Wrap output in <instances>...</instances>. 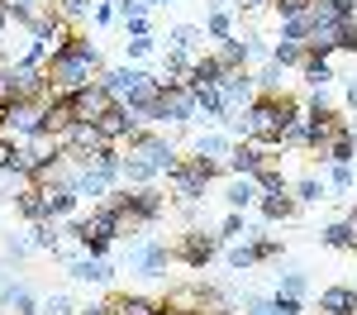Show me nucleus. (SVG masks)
<instances>
[{
  "label": "nucleus",
  "mask_w": 357,
  "mask_h": 315,
  "mask_svg": "<svg viewBox=\"0 0 357 315\" xmlns=\"http://www.w3.org/2000/svg\"><path fill=\"white\" fill-rule=\"evenodd\" d=\"M243 115H248V139L257 143V148H281V134H286L305 110H301V101L286 96V91H276V96L257 91Z\"/></svg>",
  "instance_id": "1"
},
{
  "label": "nucleus",
  "mask_w": 357,
  "mask_h": 315,
  "mask_svg": "<svg viewBox=\"0 0 357 315\" xmlns=\"http://www.w3.org/2000/svg\"><path fill=\"white\" fill-rule=\"evenodd\" d=\"M220 172H224V163L191 153V158H181V163H176V172L167 177V191L181 200V205H200V200H205V191H210V182H215Z\"/></svg>",
  "instance_id": "2"
},
{
  "label": "nucleus",
  "mask_w": 357,
  "mask_h": 315,
  "mask_svg": "<svg viewBox=\"0 0 357 315\" xmlns=\"http://www.w3.org/2000/svg\"><path fill=\"white\" fill-rule=\"evenodd\" d=\"M96 77H100V67L86 62V57H77L72 48H67V53H53V62H48V86H53V96H72V91L91 86Z\"/></svg>",
  "instance_id": "3"
},
{
  "label": "nucleus",
  "mask_w": 357,
  "mask_h": 315,
  "mask_svg": "<svg viewBox=\"0 0 357 315\" xmlns=\"http://www.w3.org/2000/svg\"><path fill=\"white\" fill-rule=\"evenodd\" d=\"M129 153L143 158L158 177H172L176 163H181V158H176V148H172V139H167V134H153V129H138L134 139H129Z\"/></svg>",
  "instance_id": "4"
},
{
  "label": "nucleus",
  "mask_w": 357,
  "mask_h": 315,
  "mask_svg": "<svg viewBox=\"0 0 357 315\" xmlns=\"http://www.w3.org/2000/svg\"><path fill=\"white\" fill-rule=\"evenodd\" d=\"M153 119L176 124V129L195 124V96H191V86H186V82H162V101H158Z\"/></svg>",
  "instance_id": "5"
},
{
  "label": "nucleus",
  "mask_w": 357,
  "mask_h": 315,
  "mask_svg": "<svg viewBox=\"0 0 357 315\" xmlns=\"http://www.w3.org/2000/svg\"><path fill=\"white\" fill-rule=\"evenodd\" d=\"M124 263L134 268L138 277H167V268L176 263V249H167L162 239H143V244H129Z\"/></svg>",
  "instance_id": "6"
},
{
  "label": "nucleus",
  "mask_w": 357,
  "mask_h": 315,
  "mask_svg": "<svg viewBox=\"0 0 357 315\" xmlns=\"http://www.w3.org/2000/svg\"><path fill=\"white\" fill-rule=\"evenodd\" d=\"M220 234L215 229H186L181 234V244H176V263H186V268H205L210 258L220 254Z\"/></svg>",
  "instance_id": "7"
},
{
  "label": "nucleus",
  "mask_w": 357,
  "mask_h": 315,
  "mask_svg": "<svg viewBox=\"0 0 357 315\" xmlns=\"http://www.w3.org/2000/svg\"><path fill=\"white\" fill-rule=\"evenodd\" d=\"M43 115H48V101H15V105H10V129H5V134H10V139H33V134H48V129H43Z\"/></svg>",
  "instance_id": "8"
},
{
  "label": "nucleus",
  "mask_w": 357,
  "mask_h": 315,
  "mask_svg": "<svg viewBox=\"0 0 357 315\" xmlns=\"http://www.w3.org/2000/svg\"><path fill=\"white\" fill-rule=\"evenodd\" d=\"M148 77H153V72H143V67H134V62H124V67H105V72H100V86L110 91L119 105H129V101L138 96V86L148 82Z\"/></svg>",
  "instance_id": "9"
},
{
  "label": "nucleus",
  "mask_w": 357,
  "mask_h": 315,
  "mask_svg": "<svg viewBox=\"0 0 357 315\" xmlns=\"http://www.w3.org/2000/svg\"><path fill=\"white\" fill-rule=\"evenodd\" d=\"M96 124H100L105 143H114V148H119V143H129V139L138 134V129H143V119H138V115L129 110V105H119V101H114V105H110L105 115H100Z\"/></svg>",
  "instance_id": "10"
},
{
  "label": "nucleus",
  "mask_w": 357,
  "mask_h": 315,
  "mask_svg": "<svg viewBox=\"0 0 357 315\" xmlns=\"http://www.w3.org/2000/svg\"><path fill=\"white\" fill-rule=\"evenodd\" d=\"M67 101H72V110H77V119H100V115H105V110L114 105V96L105 91V86H100V77H96L91 86H82V91H72Z\"/></svg>",
  "instance_id": "11"
},
{
  "label": "nucleus",
  "mask_w": 357,
  "mask_h": 315,
  "mask_svg": "<svg viewBox=\"0 0 357 315\" xmlns=\"http://www.w3.org/2000/svg\"><path fill=\"white\" fill-rule=\"evenodd\" d=\"M67 277H72V282H86V286H105L114 277V263H110V258L77 254L72 263H67Z\"/></svg>",
  "instance_id": "12"
},
{
  "label": "nucleus",
  "mask_w": 357,
  "mask_h": 315,
  "mask_svg": "<svg viewBox=\"0 0 357 315\" xmlns=\"http://www.w3.org/2000/svg\"><path fill=\"white\" fill-rule=\"evenodd\" d=\"M220 96H224V110H248L252 96H257V77L252 72H229L220 82Z\"/></svg>",
  "instance_id": "13"
},
{
  "label": "nucleus",
  "mask_w": 357,
  "mask_h": 315,
  "mask_svg": "<svg viewBox=\"0 0 357 315\" xmlns=\"http://www.w3.org/2000/svg\"><path fill=\"white\" fill-rule=\"evenodd\" d=\"M72 186H77V196H86V200H96V205H100V200L110 196L119 182H110L105 172H96L91 163H77V172H72Z\"/></svg>",
  "instance_id": "14"
},
{
  "label": "nucleus",
  "mask_w": 357,
  "mask_h": 315,
  "mask_svg": "<svg viewBox=\"0 0 357 315\" xmlns=\"http://www.w3.org/2000/svg\"><path fill=\"white\" fill-rule=\"evenodd\" d=\"M105 315H162V301L138 296V291H110L105 296Z\"/></svg>",
  "instance_id": "15"
},
{
  "label": "nucleus",
  "mask_w": 357,
  "mask_h": 315,
  "mask_svg": "<svg viewBox=\"0 0 357 315\" xmlns=\"http://www.w3.org/2000/svg\"><path fill=\"white\" fill-rule=\"evenodd\" d=\"M262 158H267V148H257V143H234L229 148V158H224V172H234V177H252V172L262 168Z\"/></svg>",
  "instance_id": "16"
},
{
  "label": "nucleus",
  "mask_w": 357,
  "mask_h": 315,
  "mask_svg": "<svg viewBox=\"0 0 357 315\" xmlns=\"http://www.w3.org/2000/svg\"><path fill=\"white\" fill-rule=\"evenodd\" d=\"M319 311L324 315H357V286H324L319 291Z\"/></svg>",
  "instance_id": "17"
},
{
  "label": "nucleus",
  "mask_w": 357,
  "mask_h": 315,
  "mask_svg": "<svg viewBox=\"0 0 357 315\" xmlns=\"http://www.w3.org/2000/svg\"><path fill=\"white\" fill-rule=\"evenodd\" d=\"M72 124H82V119H77V110H72V101H67V96H53V101H48V115H43V129L62 139Z\"/></svg>",
  "instance_id": "18"
},
{
  "label": "nucleus",
  "mask_w": 357,
  "mask_h": 315,
  "mask_svg": "<svg viewBox=\"0 0 357 315\" xmlns=\"http://www.w3.org/2000/svg\"><path fill=\"white\" fill-rule=\"evenodd\" d=\"M229 72H224V62L215 53H205V57H195L191 62V77H186V86H220Z\"/></svg>",
  "instance_id": "19"
},
{
  "label": "nucleus",
  "mask_w": 357,
  "mask_h": 315,
  "mask_svg": "<svg viewBox=\"0 0 357 315\" xmlns=\"http://www.w3.org/2000/svg\"><path fill=\"white\" fill-rule=\"evenodd\" d=\"M215 57L224 62V72H248V57H252V48H248V38H224L220 48H215Z\"/></svg>",
  "instance_id": "20"
},
{
  "label": "nucleus",
  "mask_w": 357,
  "mask_h": 315,
  "mask_svg": "<svg viewBox=\"0 0 357 315\" xmlns=\"http://www.w3.org/2000/svg\"><path fill=\"white\" fill-rule=\"evenodd\" d=\"M162 306H172V311H186V315H205V296H200V282L195 286H172L162 296Z\"/></svg>",
  "instance_id": "21"
},
{
  "label": "nucleus",
  "mask_w": 357,
  "mask_h": 315,
  "mask_svg": "<svg viewBox=\"0 0 357 315\" xmlns=\"http://www.w3.org/2000/svg\"><path fill=\"white\" fill-rule=\"evenodd\" d=\"M319 244L343 249V254H357V229H353V220H333V225H324V229H319Z\"/></svg>",
  "instance_id": "22"
},
{
  "label": "nucleus",
  "mask_w": 357,
  "mask_h": 315,
  "mask_svg": "<svg viewBox=\"0 0 357 315\" xmlns=\"http://www.w3.org/2000/svg\"><path fill=\"white\" fill-rule=\"evenodd\" d=\"M257 210H262V220H296L301 200L291 196V191H276V196H262V200H257Z\"/></svg>",
  "instance_id": "23"
},
{
  "label": "nucleus",
  "mask_w": 357,
  "mask_h": 315,
  "mask_svg": "<svg viewBox=\"0 0 357 315\" xmlns=\"http://www.w3.org/2000/svg\"><path fill=\"white\" fill-rule=\"evenodd\" d=\"M15 210H20V220H29V225L53 220V215H48V205H43V191H38V186H24V191L15 196Z\"/></svg>",
  "instance_id": "24"
},
{
  "label": "nucleus",
  "mask_w": 357,
  "mask_h": 315,
  "mask_svg": "<svg viewBox=\"0 0 357 315\" xmlns=\"http://www.w3.org/2000/svg\"><path fill=\"white\" fill-rule=\"evenodd\" d=\"M224 200H229V210H248V205H257V200H262V191H257V182H252V177H234V182H229V191H224Z\"/></svg>",
  "instance_id": "25"
},
{
  "label": "nucleus",
  "mask_w": 357,
  "mask_h": 315,
  "mask_svg": "<svg viewBox=\"0 0 357 315\" xmlns=\"http://www.w3.org/2000/svg\"><path fill=\"white\" fill-rule=\"evenodd\" d=\"M191 96H195V115H205V119H215V124L224 119V96H220V86H191Z\"/></svg>",
  "instance_id": "26"
},
{
  "label": "nucleus",
  "mask_w": 357,
  "mask_h": 315,
  "mask_svg": "<svg viewBox=\"0 0 357 315\" xmlns=\"http://www.w3.org/2000/svg\"><path fill=\"white\" fill-rule=\"evenodd\" d=\"M86 163H91V168H96V172H105L110 182H124V153H119L114 143H105L100 153H91Z\"/></svg>",
  "instance_id": "27"
},
{
  "label": "nucleus",
  "mask_w": 357,
  "mask_h": 315,
  "mask_svg": "<svg viewBox=\"0 0 357 315\" xmlns=\"http://www.w3.org/2000/svg\"><path fill=\"white\" fill-rule=\"evenodd\" d=\"M215 234H220V239H262V229L248 225L243 210H229V215L220 220V229H215Z\"/></svg>",
  "instance_id": "28"
},
{
  "label": "nucleus",
  "mask_w": 357,
  "mask_h": 315,
  "mask_svg": "<svg viewBox=\"0 0 357 315\" xmlns=\"http://www.w3.org/2000/svg\"><path fill=\"white\" fill-rule=\"evenodd\" d=\"M314 158H319V163H353V158H357V139L348 134V124H343V134H338L324 153H314Z\"/></svg>",
  "instance_id": "29"
},
{
  "label": "nucleus",
  "mask_w": 357,
  "mask_h": 315,
  "mask_svg": "<svg viewBox=\"0 0 357 315\" xmlns=\"http://www.w3.org/2000/svg\"><path fill=\"white\" fill-rule=\"evenodd\" d=\"M291 196L301 200V205H314V200H329V182L310 172V177H301V182L291 186Z\"/></svg>",
  "instance_id": "30"
},
{
  "label": "nucleus",
  "mask_w": 357,
  "mask_h": 315,
  "mask_svg": "<svg viewBox=\"0 0 357 315\" xmlns=\"http://www.w3.org/2000/svg\"><path fill=\"white\" fill-rule=\"evenodd\" d=\"M301 72H305V82H310V86H329V82H338V77H333V67H329V57H319V53H305Z\"/></svg>",
  "instance_id": "31"
},
{
  "label": "nucleus",
  "mask_w": 357,
  "mask_h": 315,
  "mask_svg": "<svg viewBox=\"0 0 357 315\" xmlns=\"http://www.w3.org/2000/svg\"><path fill=\"white\" fill-rule=\"evenodd\" d=\"M29 239H33V249H43V254H57L62 249V229L53 220H38V225L29 229Z\"/></svg>",
  "instance_id": "32"
},
{
  "label": "nucleus",
  "mask_w": 357,
  "mask_h": 315,
  "mask_svg": "<svg viewBox=\"0 0 357 315\" xmlns=\"http://www.w3.org/2000/svg\"><path fill=\"white\" fill-rule=\"evenodd\" d=\"M191 62H195V53H167L158 77H162V82H186V77H191Z\"/></svg>",
  "instance_id": "33"
},
{
  "label": "nucleus",
  "mask_w": 357,
  "mask_h": 315,
  "mask_svg": "<svg viewBox=\"0 0 357 315\" xmlns=\"http://www.w3.org/2000/svg\"><path fill=\"white\" fill-rule=\"evenodd\" d=\"M229 148H234V143L224 139V134H215V129H205V134L195 139V153H200V158H215V163L229 158Z\"/></svg>",
  "instance_id": "34"
},
{
  "label": "nucleus",
  "mask_w": 357,
  "mask_h": 315,
  "mask_svg": "<svg viewBox=\"0 0 357 315\" xmlns=\"http://www.w3.org/2000/svg\"><path fill=\"white\" fill-rule=\"evenodd\" d=\"M305 53H310V48H305V43H296V38H276L272 62H276V67H301Z\"/></svg>",
  "instance_id": "35"
},
{
  "label": "nucleus",
  "mask_w": 357,
  "mask_h": 315,
  "mask_svg": "<svg viewBox=\"0 0 357 315\" xmlns=\"http://www.w3.org/2000/svg\"><path fill=\"white\" fill-rule=\"evenodd\" d=\"M224 263H229L234 272H248V268H257L262 258H257V244H252V239H243V244H234V249L224 254Z\"/></svg>",
  "instance_id": "36"
},
{
  "label": "nucleus",
  "mask_w": 357,
  "mask_h": 315,
  "mask_svg": "<svg viewBox=\"0 0 357 315\" xmlns=\"http://www.w3.org/2000/svg\"><path fill=\"white\" fill-rule=\"evenodd\" d=\"M205 38V29L195 24H176L172 34H167V43H172V53H195V43Z\"/></svg>",
  "instance_id": "37"
},
{
  "label": "nucleus",
  "mask_w": 357,
  "mask_h": 315,
  "mask_svg": "<svg viewBox=\"0 0 357 315\" xmlns=\"http://www.w3.org/2000/svg\"><path fill=\"white\" fill-rule=\"evenodd\" d=\"M77 311H82V306H77L67 291H48V296L38 301V315H77Z\"/></svg>",
  "instance_id": "38"
},
{
  "label": "nucleus",
  "mask_w": 357,
  "mask_h": 315,
  "mask_svg": "<svg viewBox=\"0 0 357 315\" xmlns=\"http://www.w3.org/2000/svg\"><path fill=\"white\" fill-rule=\"evenodd\" d=\"M205 34H210L215 43L234 38V20H229V10H210V15H205Z\"/></svg>",
  "instance_id": "39"
},
{
  "label": "nucleus",
  "mask_w": 357,
  "mask_h": 315,
  "mask_svg": "<svg viewBox=\"0 0 357 315\" xmlns=\"http://www.w3.org/2000/svg\"><path fill=\"white\" fill-rule=\"evenodd\" d=\"M357 182H353V163H329V191H353Z\"/></svg>",
  "instance_id": "40"
},
{
  "label": "nucleus",
  "mask_w": 357,
  "mask_h": 315,
  "mask_svg": "<svg viewBox=\"0 0 357 315\" xmlns=\"http://www.w3.org/2000/svg\"><path fill=\"white\" fill-rule=\"evenodd\" d=\"M10 311H20V315H38V296H33V291L20 282L15 291H10Z\"/></svg>",
  "instance_id": "41"
},
{
  "label": "nucleus",
  "mask_w": 357,
  "mask_h": 315,
  "mask_svg": "<svg viewBox=\"0 0 357 315\" xmlns=\"http://www.w3.org/2000/svg\"><path fill=\"white\" fill-rule=\"evenodd\" d=\"M281 72H286V67H276L272 57H267V67L257 72V91H267V96H276V91H281Z\"/></svg>",
  "instance_id": "42"
},
{
  "label": "nucleus",
  "mask_w": 357,
  "mask_h": 315,
  "mask_svg": "<svg viewBox=\"0 0 357 315\" xmlns=\"http://www.w3.org/2000/svg\"><path fill=\"white\" fill-rule=\"evenodd\" d=\"M33 254V239H24V234H5V258L10 263H20V258Z\"/></svg>",
  "instance_id": "43"
},
{
  "label": "nucleus",
  "mask_w": 357,
  "mask_h": 315,
  "mask_svg": "<svg viewBox=\"0 0 357 315\" xmlns=\"http://www.w3.org/2000/svg\"><path fill=\"white\" fill-rule=\"evenodd\" d=\"M53 5H57V15H62L67 24H77V20H82V15L91 10V5H96V0H53Z\"/></svg>",
  "instance_id": "44"
},
{
  "label": "nucleus",
  "mask_w": 357,
  "mask_h": 315,
  "mask_svg": "<svg viewBox=\"0 0 357 315\" xmlns=\"http://www.w3.org/2000/svg\"><path fill=\"white\" fill-rule=\"evenodd\" d=\"M281 38H296V43H305V38H310V20H305V15H296V20H281Z\"/></svg>",
  "instance_id": "45"
},
{
  "label": "nucleus",
  "mask_w": 357,
  "mask_h": 315,
  "mask_svg": "<svg viewBox=\"0 0 357 315\" xmlns=\"http://www.w3.org/2000/svg\"><path fill=\"white\" fill-rule=\"evenodd\" d=\"M72 53H77V57H86V62H96V67H100V48H96V43H91L86 34H77V38H72ZM100 72H105V67H100Z\"/></svg>",
  "instance_id": "46"
},
{
  "label": "nucleus",
  "mask_w": 357,
  "mask_h": 315,
  "mask_svg": "<svg viewBox=\"0 0 357 315\" xmlns=\"http://www.w3.org/2000/svg\"><path fill=\"white\" fill-rule=\"evenodd\" d=\"M305 272H281V286H276V291H281V296H305Z\"/></svg>",
  "instance_id": "47"
},
{
  "label": "nucleus",
  "mask_w": 357,
  "mask_h": 315,
  "mask_svg": "<svg viewBox=\"0 0 357 315\" xmlns=\"http://www.w3.org/2000/svg\"><path fill=\"white\" fill-rule=\"evenodd\" d=\"M314 0H272V10L281 15V20H296V15H305Z\"/></svg>",
  "instance_id": "48"
},
{
  "label": "nucleus",
  "mask_w": 357,
  "mask_h": 315,
  "mask_svg": "<svg viewBox=\"0 0 357 315\" xmlns=\"http://www.w3.org/2000/svg\"><path fill=\"white\" fill-rule=\"evenodd\" d=\"M243 311L248 315H281L272 296H243Z\"/></svg>",
  "instance_id": "49"
},
{
  "label": "nucleus",
  "mask_w": 357,
  "mask_h": 315,
  "mask_svg": "<svg viewBox=\"0 0 357 315\" xmlns=\"http://www.w3.org/2000/svg\"><path fill=\"white\" fill-rule=\"evenodd\" d=\"M124 53H129V62H143V57L153 53V34H143V38H129V43H124Z\"/></svg>",
  "instance_id": "50"
},
{
  "label": "nucleus",
  "mask_w": 357,
  "mask_h": 315,
  "mask_svg": "<svg viewBox=\"0 0 357 315\" xmlns=\"http://www.w3.org/2000/svg\"><path fill=\"white\" fill-rule=\"evenodd\" d=\"M338 48L343 53H357V20H343L338 24Z\"/></svg>",
  "instance_id": "51"
},
{
  "label": "nucleus",
  "mask_w": 357,
  "mask_h": 315,
  "mask_svg": "<svg viewBox=\"0 0 357 315\" xmlns=\"http://www.w3.org/2000/svg\"><path fill=\"white\" fill-rule=\"evenodd\" d=\"M272 301H276V311H281V315H305V296H281V291H276Z\"/></svg>",
  "instance_id": "52"
},
{
  "label": "nucleus",
  "mask_w": 357,
  "mask_h": 315,
  "mask_svg": "<svg viewBox=\"0 0 357 315\" xmlns=\"http://www.w3.org/2000/svg\"><path fill=\"white\" fill-rule=\"evenodd\" d=\"M324 5L333 10V20H338V24H343V20H357V0H324Z\"/></svg>",
  "instance_id": "53"
},
{
  "label": "nucleus",
  "mask_w": 357,
  "mask_h": 315,
  "mask_svg": "<svg viewBox=\"0 0 357 315\" xmlns=\"http://www.w3.org/2000/svg\"><path fill=\"white\" fill-rule=\"evenodd\" d=\"M257 244V258L267 263V258H281V239H272V234H262V239H252Z\"/></svg>",
  "instance_id": "54"
},
{
  "label": "nucleus",
  "mask_w": 357,
  "mask_h": 315,
  "mask_svg": "<svg viewBox=\"0 0 357 315\" xmlns=\"http://www.w3.org/2000/svg\"><path fill=\"white\" fill-rule=\"evenodd\" d=\"M114 20H119L114 0H96V24H114Z\"/></svg>",
  "instance_id": "55"
},
{
  "label": "nucleus",
  "mask_w": 357,
  "mask_h": 315,
  "mask_svg": "<svg viewBox=\"0 0 357 315\" xmlns=\"http://www.w3.org/2000/svg\"><path fill=\"white\" fill-rule=\"evenodd\" d=\"M124 34H129V38H143V34H148V15H129V20H124Z\"/></svg>",
  "instance_id": "56"
},
{
  "label": "nucleus",
  "mask_w": 357,
  "mask_h": 315,
  "mask_svg": "<svg viewBox=\"0 0 357 315\" xmlns=\"http://www.w3.org/2000/svg\"><path fill=\"white\" fill-rule=\"evenodd\" d=\"M15 277H10V268H0V306H10V291H15Z\"/></svg>",
  "instance_id": "57"
},
{
  "label": "nucleus",
  "mask_w": 357,
  "mask_h": 315,
  "mask_svg": "<svg viewBox=\"0 0 357 315\" xmlns=\"http://www.w3.org/2000/svg\"><path fill=\"white\" fill-rule=\"evenodd\" d=\"M343 96H348V105H353V110H357V77H353V82H348V86H343Z\"/></svg>",
  "instance_id": "58"
},
{
  "label": "nucleus",
  "mask_w": 357,
  "mask_h": 315,
  "mask_svg": "<svg viewBox=\"0 0 357 315\" xmlns=\"http://www.w3.org/2000/svg\"><path fill=\"white\" fill-rule=\"evenodd\" d=\"M77 315H105V301H96V306H82Z\"/></svg>",
  "instance_id": "59"
},
{
  "label": "nucleus",
  "mask_w": 357,
  "mask_h": 315,
  "mask_svg": "<svg viewBox=\"0 0 357 315\" xmlns=\"http://www.w3.org/2000/svg\"><path fill=\"white\" fill-rule=\"evenodd\" d=\"M348 220H353V229H357V196H353V210H348Z\"/></svg>",
  "instance_id": "60"
},
{
  "label": "nucleus",
  "mask_w": 357,
  "mask_h": 315,
  "mask_svg": "<svg viewBox=\"0 0 357 315\" xmlns=\"http://www.w3.org/2000/svg\"><path fill=\"white\" fill-rule=\"evenodd\" d=\"M148 5H176V0H148Z\"/></svg>",
  "instance_id": "61"
},
{
  "label": "nucleus",
  "mask_w": 357,
  "mask_h": 315,
  "mask_svg": "<svg viewBox=\"0 0 357 315\" xmlns=\"http://www.w3.org/2000/svg\"><path fill=\"white\" fill-rule=\"evenodd\" d=\"M243 5H248V0H238V10H243Z\"/></svg>",
  "instance_id": "62"
},
{
  "label": "nucleus",
  "mask_w": 357,
  "mask_h": 315,
  "mask_svg": "<svg viewBox=\"0 0 357 315\" xmlns=\"http://www.w3.org/2000/svg\"><path fill=\"white\" fill-rule=\"evenodd\" d=\"M0 268H5V263H0Z\"/></svg>",
  "instance_id": "63"
}]
</instances>
